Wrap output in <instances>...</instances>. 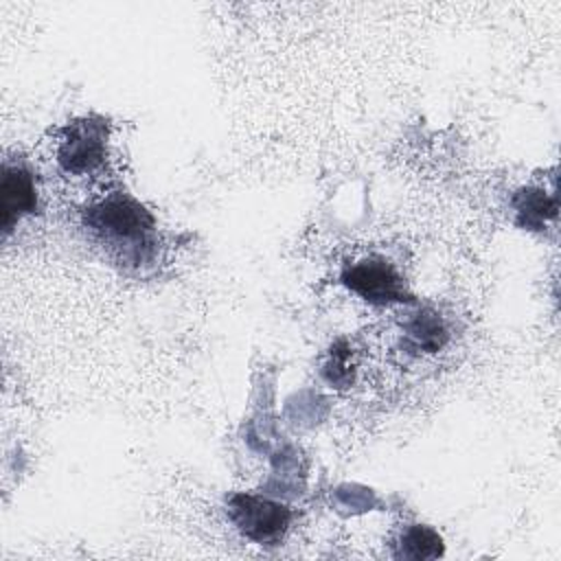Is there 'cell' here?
I'll return each mask as SVG.
<instances>
[{
	"instance_id": "6da1fadb",
	"label": "cell",
	"mask_w": 561,
	"mask_h": 561,
	"mask_svg": "<svg viewBox=\"0 0 561 561\" xmlns=\"http://www.w3.org/2000/svg\"><path fill=\"white\" fill-rule=\"evenodd\" d=\"M85 226L121 263L142 265L156 245V224L145 206L125 193L105 195L85 210Z\"/></svg>"
},
{
	"instance_id": "7a4b0ae2",
	"label": "cell",
	"mask_w": 561,
	"mask_h": 561,
	"mask_svg": "<svg viewBox=\"0 0 561 561\" xmlns=\"http://www.w3.org/2000/svg\"><path fill=\"white\" fill-rule=\"evenodd\" d=\"M107 158V125L101 118H79L66 125L55 142V162L66 175L96 173Z\"/></svg>"
},
{
	"instance_id": "3957f363",
	"label": "cell",
	"mask_w": 561,
	"mask_h": 561,
	"mask_svg": "<svg viewBox=\"0 0 561 561\" xmlns=\"http://www.w3.org/2000/svg\"><path fill=\"white\" fill-rule=\"evenodd\" d=\"M228 515L234 526L256 543L278 541L291 522L287 506L254 495H232L228 500Z\"/></svg>"
},
{
	"instance_id": "277c9868",
	"label": "cell",
	"mask_w": 561,
	"mask_h": 561,
	"mask_svg": "<svg viewBox=\"0 0 561 561\" xmlns=\"http://www.w3.org/2000/svg\"><path fill=\"white\" fill-rule=\"evenodd\" d=\"M342 283L353 294L373 305H392L408 300L403 278L388 261L379 256H368L351 263L342 272Z\"/></svg>"
},
{
	"instance_id": "5b68a950",
	"label": "cell",
	"mask_w": 561,
	"mask_h": 561,
	"mask_svg": "<svg viewBox=\"0 0 561 561\" xmlns=\"http://www.w3.org/2000/svg\"><path fill=\"white\" fill-rule=\"evenodd\" d=\"M2 228H11L26 215L37 210V186L28 167L22 162H4L2 167Z\"/></svg>"
},
{
	"instance_id": "8992f818",
	"label": "cell",
	"mask_w": 561,
	"mask_h": 561,
	"mask_svg": "<svg viewBox=\"0 0 561 561\" xmlns=\"http://www.w3.org/2000/svg\"><path fill=\"white\" fill-rule=\"evenodd\" d=\"M449 331L436 311H419L405 327V340L412 351L436 353L445 346Z\"/></svg>"
},
{
	"instance_id": "52a82bcc",
	"label": "cell",
	"mask_w": 561,
	"mask_h": 561,
	"mask_svg": "<svg viewBox=\"0 0 561 561\" xmlns=\"http://www.w3.org/2000/svg\"><path fill=\"white\" fill-rule=\"evenodd\" d=\"M513 206L517 213V221L535 230L543 228L546 221L557 215V199L554 195H548L543 188H526L517 193Z\"/></svg>"
},
{
	"instance_id": "ba28073f",
	"label": "cell",
	"mask_w": 561,
	"mask_h": 561,
	"mask_svg": "<svg viewBox=\"0 0 561 561\" xmlns=\"http://www.w3.org/2000/svg\"><path fill=\"white\" fill-rule=\"evenodd\" d=\"M440 537L421 524H414L410 528L403 530L401 539H399V550L397 557H405V559H432L440 554Z\"/></svg>"
}]
</instances>
